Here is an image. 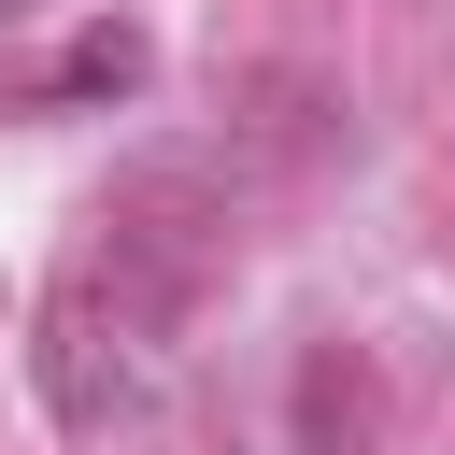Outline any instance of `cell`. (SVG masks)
<instances>
[{"mask_svg": "<svg viewBox=\"0 0 455 455\" xmlns=\"http://www.w3.org/2000/svg\"><path fill=\"white\" fill-rule=\"evenodd\" d=\"M228 213L185 185V171H142L100 199V228L57 256L43 313H28V370H43V412L71 441H128L171 412L185 384V327H199V284H213V242Z\"/></svg>", "mask_w": 455, "mask_h": 455, "instance_id": "cell-1", "label": "cell"}, {"mask_svg": "<svg viewBox=\"0 0 455 455\" xmlns=\"http://www.w3.org/2000/svg\"><path fill=\"white\" fill-rule=\"evenodd\" d=\"M142 85V28H85L57 71H43V100H128Z\"/></svg>", "mask_w": 455, "mask_h": 455, "instance_id": "cell-2", "label": "cell"}, {"mask_svg": "<svg viewBox=\"0 0 455 455\" xmlns=\"http://www.w3.org/2000/svg\"><path fill=\"white\" fill-rule=\"evenodd\" d=\"M14 14H28V0H0V28H14Z\"/></svg>", "mask_w": 455, "mask_h": 455, "instance_id": "cell-3", "label": "cell"}]
</instances>
